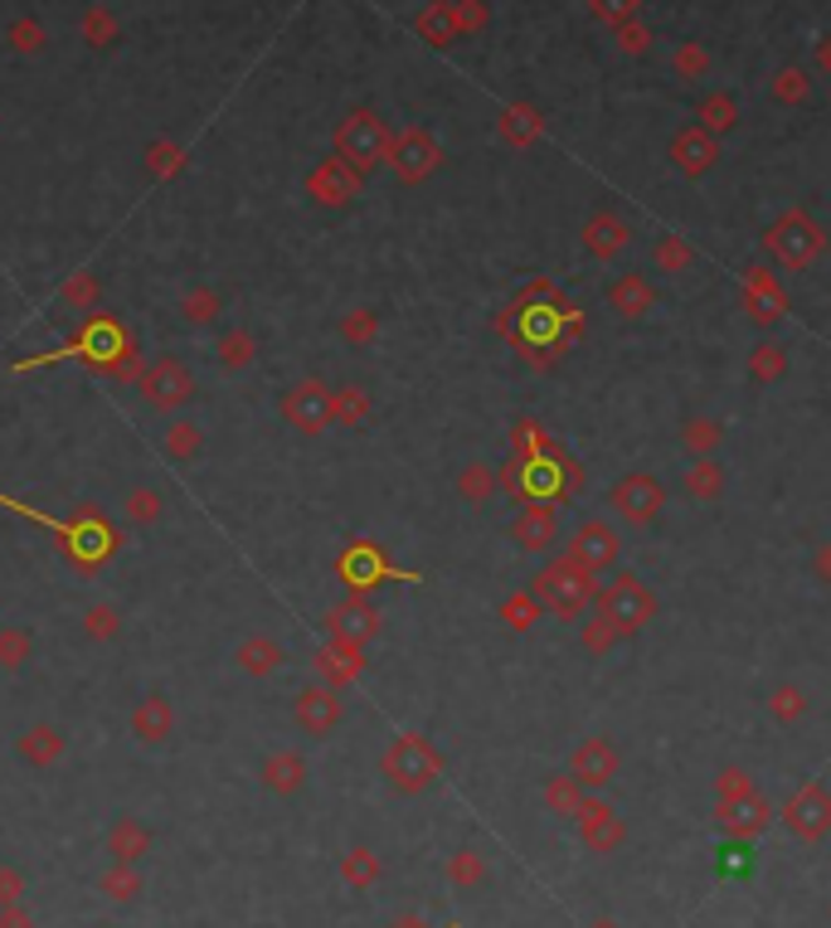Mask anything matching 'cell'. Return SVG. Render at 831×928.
Segmentation results:
<instances>
[{
    "label": "cell",
    "mask_w": 831,
    "mask_h": 928,
    "mask_svg": "<svg viewBox=\"0 0 831 928\" xmlns=\"http://www.w3.org/2000/svg\"><path fill=\"white\" fill-rule=\"evenodd\" d=\"M764 249L774 253V263H783V268H807L817 253L827 249V233L817 229L812 219L802 215V209H792V215H783V219L768 225Z\"/></svg>",
    "instance_id": "obj_4"
},
{
    "label": "cell",
    "mask_w": 831,
    "mask_h": 928,
    "mask_svg": "<svg viewBox=\"0 0 831 928\" xmlns=\"http://www.w3.org/2000/svg\"><path fill=\"white\" fill-rule=\"evenodd\" d=\"M768 710H774L778 724H798L802 714H807V696H802L798 686H778L774 696H768Z\"/></svg>",
    "instance_id": "obj_40"
},
{
    "label": "cell",
    "mask_w": 831,
    "mask_h": 928,
    "mask_svg": "<svg viewBox=\"0 0 831 928\" xmlns=\"http://www.w3.org/2000/svg\"><path fill=\"white\" fill-rule=\"evenodd\" d=\"M706 127H715V132H724V127H734V108L724 98L715 102H706Z\"/></svg>",
    "instance_id": "obj_47"
},
{
    "label": "cell",
    "mask_w": 831,
    "mask_h": 928,
    "mask_svg": "<svg viewBox=\"0 0 831 928\" xmlns=\"http://www.w3.org/2000/svg\"><path fill=\"white\" fill-rule=\"evenodd\" d=\"M341 336H346V346H374V336H380V316H374L370 307H356V312H346V321H341Z\"/></svg>",
    "instance_id": "obj_37"
},
{
    "label": "cell",
    "mask_w": 831,
    "mask_h": 928,
    "mask_svg": "<svg viewBox=\"0 0 831 928\" xmlns=\"http://www.w3.org/2000/svg\"><path fill=\"white\" fill-rule=\"evenodd\" d=\"M817 64H822L827 74H831V40H822V44H817Z\"/></svg>",
    "instance_id": "obj_54"
},
{
    "label": "cell",
    "mask_w": 831,
    "mask_h": 928,
    "mask_svg": "<svg viewBox=\"0 0 831 928\" xmlns=\"http://www.w3.org/2000/svg\"><path fill=\"white\" fill-rule=\"evenodd\" d=\"M608 506H613V515L623 525L642 531V525H652L661 515L666 491H661V481L652 477V472H627V477L613 481V491H608Z\"/></svg>",
    "instance_id": "obj_5"
},
{
    "label": "cell",
    "mask_w": 831,
    "mask_h": 928,
    "mask_svg": "<svg viewBox=\"0 0 831 928\" xmlns=\"http://www.w3.org/2000/svg\"><path fill=\"white\" fill-rule=\"evenodd\" d=\"M239 662H243V672L267 676V672H277L283 652H277V642H273V637H249V642L239 647Z\"/></svg>",
    "instance_id": "obj_34"
},
{
    "label": "cell",
    "mask_w": 831,
    "mask_h": 928,
    "mask_svg": "<svg viewBox=\"0 0 831 928\" xmlns=\"http://www.w3.org/2000/svg\"><path fill=\"white\" fill-rule=\"evenodd\" d=\"M623 837H627L623 817L608 803H599V797H589V807H583V817H579V841L589 845L593 855H613L617 845H623Z\"/></svg>",
    "instance_id": "obj_15"
},
{
    "label": "cell",
    "mask_w": 831,
    "mask_h": 928,
    "mask_svg": "<svg viewBox=\"0 0 831 928\" xmlns=\"http://www.w3.org/2000/svg\"><path fill=\"white\" fill-rule=\"evenodd\" d=\"M579 642H583V652H589V656H608V652L617 647V642H623V632H617L613 622L599 613V618H589V622L579 627Z\"/></svg>",
    "instance_id": "obj_36"
},
{
    "label": "cell",
    "mask_w": 831,
    "mask_h": 928,
    "mask_svg": "<svg viewBox=\"0 0 831 928\" xmlns=\"http://www.w3.org/2000/svg\"><path fill=\"white\" fill-rule=\"evenodd\" d=\"M783 821H788V831L798 841H807V845L827 841V831H831V793L822 788V783H802V788L783 803Z\"/></svg>",
    "instance_id": "obj_7"
},
{
    "label": "cell",
    "mask_w": 831,
    "mask_h": 928,
    "mask_svg": "<svg viewBox=\"0 0 831 928\" xmlns=\"http://www.w3.org/2000/svg\"><path fill=\"white\" fill-rule=\"evenodd\" d=\"M608 302H613L617 316L637 321V316H647L652 307H657V292H652V282L642 277V273H623L613 287H608Z\"/></svg>",
    "instance_id": "obj_20"
},
{
    "label": "cell",
    "mask_w": 831,
    "mask_h": 928,
    "mask_svg": "<svg viewBox=\"0 0 831 928\" xmlns=\"http://www.w3.org/2000/svg\"><path fill=\"white\" fill-rule=\"evenodd\" d=\"M599 613L613 622L623 637H632V632H642L652 618H657V593H652L637 574L623 569V574H613V579L599 589Z\"/></svg>",
    "instance_id": "obj_3"
},
{
    "label": "cell",
    "mask_w": 831,
    "mask_h": 928,
    "mask_svg": "<svg viewBox=\"0 0 831 928\" xmlns=\"http://www.w3.org/2000/svg\"><path fill=\"white\" fill-rule=\"evenodd\" d=\"M593 579L599 574L589 569V564H579L565 549V555H555L549 564H540L535 569V579H531V593L545 603V613H555V618H579L583 608H589V598H593Z\"/></svg>",
    "instance_id": "obj_2"
},
{
    "label": "cell",
    "mask_w": 831,
    "mask_h": 928,
    "mask_svg": "<svg viewBox=\"0 0 831 928\" xmlns=\"http://www.w3.org/2000/svg\"><path fill=\"white\" fill-rule=\"evenodd\" d=\"M686 496L700 501V506H710V501L724 496V467L715 457H690L686 467Z\"/></svg>",
    "instance_id": "obj_24"
},
{
    "label": "cell",
    "mask_w": 831,
    "mask_h": 928,
    "mask_svg": "<svg viewBox=\"0 0 831 928\" xmlns=\"http://www.w3.org/2000/svg\"><path fill=\"white\" fill-rule=\"evenodd\" d=\"M671 156L686 175H706L710 166H715V137L710 132H681L671 146Z\"/></svg>",
    "instance_id": "obj_25"
},
{
    "label": "cell",
    "mask_w": 831,
    "mask_h": 928,
    "mask_svg": "<svg viewBox=\"0 0 831 928\" xmlns=\"http://www.w3.org/2000/svg\"><path fill=\"white\" fill-rule=\"evenodd\" d=\"M356 190H360V171L350 166V161H326V166L311 175V195L321 199V205H346Z\"/></svg>",
    "instance_id": "obj_21"
},
{
    "label": "cell",
    "mask_w": 831,
    "mask_h": 928,
    "mask_svg": "<svg viewBox=\"0 0 831 928\" xmlns=\"http://www.w3.org/2000/svg\"><path fill=\"white\" fill-rule=\"evenodd\" d=\"M740 307L748 312L754 326H778L788 316V292H783L778 273L768 268H748L744 273V287H740Z\"/></svg>",
    "instance_id": "obj_9"
},
{
    "label": "cell",
    "mask_w": 831,
    "mask_h": 928,
    "mask_svg": "<svg viewBox=\"0 0 831 928\" xmlns=\"http://www.w3.org/2000/svg\"><path fill=\"white\" fill-rule=\"evenodd\" d=\"M583 243H589L593 258H617L632 243V229L617 215H593L589 225H583Z\"/></svg>",
    "instance_id": "obj_22"
},
{
    "label": "cell",
    "mask_w": 831,
    "mask_h": 928,
    "mask_svg": "<svg viewBox=\"0 0 831 928\" xmlns=\"http://www.w3.org/2000/svg\"><path fill=\"white\" fill-rule=\"evenodd\" d=\"M778 98H802V74H778Z\"/></svg>",
    "instance_id": "obj_51"
},
{
    "label": "cell",
    "mask_w": 831,
    "mask_h": 928,
    "mask_svg": "<svg viewBox=\"0 0 831 928\" xmlns=\"http://www.w3.org/2000/svg\"><path fill=\"white\" fill-rule=\"evenodd\" d=\"M545 613V603L535 593H506L501 598V622H506L511 632H531L535 622H540Z\"/></svg>",
    "instance_id": "obj_32"
},
{
    "label": "cell",
    "mask_w": 831,
    "mask_h": 928,
    "mask_svg": "<svg viewBox=\"0 0 831 928\" xmlns=\"http://www.w3.org/2000/svg\"><path fill=\"white\" fill-rule=\"evenodd\" d=\"M589 928H623V924H617V919H593Z\"/></svg>",
    "instance_id": "obj_55"
},
{
    "label": "cell",
    "mask_w": 831,
    "mask_h": 928,
    "mask_svg": "<svg viewBox=\"0 0 831 928\" xmlns=\"http://www.w3.org/2000/svg\"><path fill=\"white\" fill-rule=\"evenodd\" d=\"M569 555L579 564H589L593 574H603L617 564V555H623V539H617V531L608 521H579L569 535Z\"/></svg>",
    "instance_id": "obj_12"
},
{
    "label": "cell",
    "mask_w": 831,
    "mask_h": 928,
    "mask_svg": "<svg viewBox=\"0 0 831 928\" xmlns=\"http://www.w3.org/2000/svg\"><path fill=\"white\" fill-rule=\"evenodd\" d=\"M715 821H720V831L724 837H734V841H758L768 827H774V807L764 803V793H744V797H734V803H715Z\"/></svg>",
    "instance_id": "obj_10"
},
{
    "label": "cell",
    "mask_w": 831,
    "mask_h": 928,
    "mask_svg": "<svg viewBox=\"0 0 831 928\" xmlns=\"http://www.w3.org/2000/svg\"><path fill=\"white\" fill-rule=\"evenodd\" d=\"M365 418H370V394L360 384H341L336 390V423L341 428H360Z\"/></svg>",
    "instance_id": "obj_35"
},
{
    "label": "cell",
    "mask_w": 831,
    "mask_h": 928,
    "mask_svg": "<svg viewBox=\"0 0 831 928\" xmlns=\"http://www.w3.org/2000/svg\"><path fill=\"white\" fill-rule=\"evenodd\" d=\"M263 778L273 793H297L302 778H307V763H302L297 754H273L263 763Z\"/></svg>",
    "instance_id": "obj_31"
},
{
    "label": "cell",
    "mask_w": 831,
    "mask_h": 928,
    "mask_svg": "<svg viewBox=\"0 0 831 928\" xmlns=\"http://www.w3.org/2000/svg\"><path fill=\"white\" fill-rule=\"evenodd\" d=\"M166 724H171V714L161 710V705H151V710L142 714V730H146V734H161V730H166Z\"/></svg>",
    "instance_id": "obj_50"
},
{
    "label": "cell",
    "mask_w": 831,
    "mask_h": 928,
    "mask_svg": "<svg viewBox=\"0 0 831 928\" xmlns=\"http://www.w3.org/2000/svg\"><path fill=\"white\" fill-rule=\"evenodd\" d=\"M171 448H175V452H195V433H190V423H181V433L171 438Z\"/></svg>",
    "instance_id": "obj_52"
},
{
    "label": "cell",
    "mask_w": 831,
    "mask_h": 928,
    "mask_svg": "<svg viewBox=\"0 0 831 928\" xmlns=\"http://www.w3.org/2000/svg\"><path fill=\"white\" fill-rule=\"evenodd\" d=\"M384 574H390V564H384V555L374 545H365V539H360V545H350L346 555H341V579L350 583V589H374V583H384Z\"/></svg>",
    "instance_id": "obj_19"
},
{
    "label": "cell",
    "mask_w": 831,
    "mask_h": 928,
    "mask_svg": "<svg viewBox=\"0 0 831 928\" xmlns=\"http://www.w3.org/2000/svg\"><path fill=\"white\" fill-rule=\"evenodd\" d=\"M593 10L608 15V20H627L632 10H637V0H593Z\"/></svg>",
    "instance_id": "obj_48"
},
{
    "label": "cell",
    "mask_w": 831,
    "mask_h": 928,
    "mask_svg": "<svg viewBox=\"0 0 831 928\" xmlns=\"http://www.w3.org/2000/svg\"><path fill=\"white\" fill-rule=\"evenodd\" d=\"M380 608L365 603V598H346L341 608H331V618H326V627H331V637L336 642H356V647H365V642L380 632Z\"/></svg>",
    "instance_id": "obj_16"
},
{
    "label": "cell",
    "mask_w": 831,
    "mask_h": 928,
    "mask_svg": "<svg viewBox=\"0 0 831 928\" xmlns=\"http://www.w3.org/2000/svg\"><path fill=\"white\" fill-rule=\"evenodd\" d=\"M219 356H225V365H249V360H253V340L243 336V331H233V336H225Z\"/></svg>",
    "instance_id": "obj_45"
},
{
    "label": "cell",
    "mask_w": 831,
    "mask_h": 928,
    "mask_svg": "<svg viewBox=\"0 0 831 928\" xmlns=\"http://www.w3.org/2000/svg\"><path fill=\"white\" fill-rule=\"evenodd\" d=\"M390 132H384V122L374 112H350L341 122V132H336V146H341V161H350L360 175H365L374 161L390 156Z\"/></svg>",
    "instance_id": "obj_6"
},
{
    "label": "cell",
    "mask_w": 831,
    "mask_h": 928,
    "mask_svg": "<svg viewBox=\"0 0 831 928\" xmlns=\"http://www.w3.org/2000/svg\"><path fill=\"white\" fill-rule=\"evenodd\" d=\"M511 452H516V457H545L555 448H549V433L535 418H516V423H511Z\"/></svg>",
    "instance_id": "obj_33"
},
{
    "label": "cell",
    "mask_w": 831,
    "mask_h": 928,
    "mask_svg": "<svg viewBox=\"0 0 831 928\" xmlns=\"http://www.w3.org/2000/svg\"><path fill=\"white\" fill-rule=\"evenodd\" d=\"M720 871L724 875H748L754 871V855H748V841H730L720 851Z\"/></svg>",
    "instance_id": "obj_43"
},
{
    "label": "cell",
    "mask_w": 831,
    "mask_h": 928,
    "mask_svg": "<svg viewBox=\"0 0 831 928\" xmlns=\"http://www.w3.org/2000/svg\"><path fill=\"white\" fill-rule=\"evenodd\" d=\"M346 705H341V690L336 686H307L297 696V720L307 734H331L336 724H341Z\"/></svg>",
    "instance_id": "obj_17"
},
{
    "label": "cell",
    "mask_w": 831,
    "mask_h": 928,
    "mask_svg": "<svg viewBox=\"0 0 831 928\" xmlns=\"http://www.w3.org/2000/svg\"><path fill=\"white\" fill-rule=\"evenodd\" d=\"M496 481H501V491H506V496H525V457L511 452V462L496 467Z\"/></svg>",
    "instance_id": "obj_44"
},
{
    "label": "cell",
    "mask_w": 831,
    "mask_h": 928,
    "mask_svg": "<svg viewBox=\"0 0 831 928\" xmlns=\"http://www.w3.org/2000/svg\"><path fill=\"white\" fill-rule=\"evenodd\" d=\"M748 374H754L758 384H778L783 374H788V346H778V340H758V346L748 350Z\"/></svg>",
    "instance_id": "obj_27"
},
{
    "label": "cell",
    "mask_w": 831,
    "mask_h": 928,
    "mask_svg": "<svg viewBox=\"0 0 831 928\" xmlns=\"http://www.w3.org/2000/svg\"><path fill=\"white\" fill-rule=\"evenodd\" d=\"M501 491V481H496V467H486V462H467L462 467V477H458V496L467 501V506H486L491 496Z\"/></svg>",
    "instance_id": "obj_26"
},
{
    "label": "cell",
    "mask_w": 831,
    "mask_h": 928,
    "mask_svg": "<svg viewBox=\"0 0 831 928\" xmlns=\"http://www.w3.org/2000/svg\"><path fill=\"white\" fill-rule=\"evenodd\" d=\"M424 34H428L433 44H448L452 40V15H448V10H428V15H424Z\"/></svg>",
    "instance_id": "obj_46"
},
{
    "label": "cell",
    "mask_w": 831,
    "mask_h": 928,
    "mask_svg": "<svg viewBox=\"0 0 831 928\" xmlns=\"http://www.w3.org/2000/svg\"><path fill=\"white\" fill-rule=\"evenodd\" d=\"M690 263H696V249H690L681 233H666V239L657 243V268H661V273H686Z\"/></svg>",
    "instance_id": "obj_39"
},
{
    "label": "cell",
    "mask_w": 831,
    "mask_h": 928,
    "mask_svg": "<svg viewBox=\"0 0 831 928\" xmlns=\"http://www.w3.org/2000/svg\"><path fill=\"white\" fill-rule=\"evenodd\" d=\"M146 394L156 399V404H181V399L190 394V374L166 360V365H156V374L146 380Z\"/></svg>",
    "instance_id": "obj_30"
},
{
    "label": "cell",
    "mask_w": 831,
    "mask_h": 928,
    "mask_svg": "<svg viewBox=\"0 0 831 928\" xmlns=\"http://www.w3.org/2000/svg\"><path fill=\"white\" fill-rule=\"evenodd\" d=\"M511 539H516L525 555H545V549H555L559 545V511H555V501H531V506L516 515V525H511Z\"/></svg>",
    "instance_id": "obj_13"
},
{
    "label": "cell",
    "mask_w": 831,
    "mask_h": 928,
    "mask_svg": "<svg viewBox=\"0 0 831 928\" xmlns=\"http://www.w3.org/2000/svg\"><path fill=\"white\" fill-rule=\"evenodd\" d=\"M316 676H321V686H350V680H360V672H365V647H356V642H336L331 637V647L326 652H316Z\"/></svg>",
    "instance_id": "obj_18"
},
{
    "label": "cell",
    "mask_w": 831,
    "mask_h": 928,
    "mask_svg": "<svg viewBox=\"0 0 831 928\" xmlns=\"http://www.w3.org/2000/svg\"><path fill=\"white\" fill-rule=\"evenodd\" d=\"M720 443H724V423L720 418H690L681 428V448L690 457H715Z\"/></svg>",
    "instance_id": "obj_28"
},
{
    "label": "cell",
    "mask_w": 831,
    "mask_h": 928,
    "mask_svg": "<svg viewBox=\"0 0 831 928\" xmlns=\"http://www.w3.org/2000/svg\"><path fill=\"white\" fill-rule=\"evenodd\" d=\"M827 919H831V904H827Z\"/></svg>",
    "instance_id": "obj_56"
},
{
    "label": "cell",
    "mask_w": 831,
    "mask_h": 928,
    "mask_svg": "<svg viewBox=\"0 0 831 928\" xmlns=\"http://www.w3.org/2000/svg\"><path fill=\"white\" fill-rule=\"evenodd\" d=\"M623 50H647V34H642V30H623Z\"/></svg>",
    "instance_id": "obj_53"
},
{
    "label": "cell",
    "mask_w": 831,
    "mask_h": 928,
    "mask_svg": "<svg viewBox=\"0 0 831 928\" xmlns=\"http://www.w3.org/2000/svg\"><path fill=\"white\" fill-rule=\"evenodd\" d=\"M535 132H540V117H535L531 108H511L506 117H501V137H506L511 146H531Z\"/></svg>",
    "instance_id": "obj_38"
},
{
    "label": "cell",
    "mask_w": 831,
    "mask_h": 928,
    "mask_svg": "<svg viewBox=\"0 0 831 928\" xmlns=\"http://www.w3.org/2000/svg\"><path fill=\"white\" fill-rule=\"evenodd\" d=\"M569 773L589 793H599V788H608V783L617 778V749L608 744V739H583V744L569 754Z\"/></svg>",
    "instance_id": "obj_14"
},
{
    "label": "cell",
    "mask_w": 831,
    "mask_h": 928,
    "mask_svg": "<svg viewBox=\"0 0 831 928\" xmlns=\"http://www.w3.org/2000/svg\"><path fill=\"white\" fill-rule=\"evenodd\" d=\"M394 166V175L408 185H418V181H428L433 171H438V161H442V151H438V141H433L428 132H404V137H394L390 141V156H384Z\"/></svg>",
    "instance_id": "obj_11"
},
{
    "label": "cell",
    "mask_w": 831,
    "mask_h": 928,
    "mask_svg": "<svg viewBox=\"0 0 831 928\" xmlns=\"http://www.w3.org/2000/svg\"><path fill=\"white\" fill-rule=\"evenodd\" d=\"M812 574H817L822 583H831V539H827V545H817V555H812Z\"/></svg>",
    "instance_id": "obj_49"
},
{
    "label": "cell",
    "mask_w": 831,
    "mask_h": 928,
    "mask_svg": "<svg viewBox=\"0 0 831 928\" xmlns=\"http://www.w3.org/2000/svg\"><path fill=\"white\" fill-rule=\"evenodd\" d=\"M744 793H754V778H748L744 768H720V778H715V803H734V797H744Z\"/></svg>",
    "instance_id": "obj_42"
},
{
    "label": "cell",
    "mask_w": 831,
    "mask_h": 928,
    "mask_svg": "<svg viewBox=\"0 0 831 928\" xmlns=\"http://www.w3.org/2000/svg\"><path fill=\"white\" fill-rule=\"evenodd\" d=\"M380 875H384V865H380V855H374L370 845H356V851H346V861H341V880H346L350 889H370Z\"/></svg>",
    "instance_id": "obj_29"
},
{
    "label": "cell",
    "mask_w": 831,
    "mask_h": 928,
    "mask_svg": "<svg viewBox=\"0 0 831 928\" xmlns=\"http://www.w3.org/2000/svg\"><path fill=\"white\" fill-rule=\"evenodd\" d=\"M545 807L555 817H573V821H579L583 807H589V788H583L573 773H555V778L545 783Z\"/></svg>",
    "instance_id": "obj_23"
},
{
    "label": "cell",
    "mask_w": 831,
    "mask_h": 928,
    "mask_svg": "<svg viewBox=\"0 0 831 928\" xmlns=\"http://www.w3.org/2000/svg\"><path fill=\"white\" fill-rule=\"evenodd\" d=\"M482 875H486V865H482V855L477 851H458L448 861V880L458 889H472V885H482Z\"/></svg>",
    "instance_id": "obj_41"
},
{
    "label": "cell",
    "mask_w": 831,
    "mask_h": 928,
    "mask_svg": "<svg viewBox=\"0 0 831 928\" xmlns=\"http://www.w3.org/2000/svg\"><path fill=\"white\" fill-rule=\"evenodd\" d=\"M283 418L297 433H321L326 423H336V390H326L321 380L292 384L287 399H283Z\"/></svg>",
    "instance_id": "obj_8"
},
{
    "label": "cell",
    "mask_w": 831,
    "mask_h": 928,
    "mask_svg": "<svg viewBox=\"0 0 831 928\" xmlns=\"http://www.w3.org/2000/svg\"><path fill=\"white\" fill-rule=\"evenodd\" d=\"M380 773H384V783H390L394 793L418 797V793H428L433 783H438V773H442V754L428 744L424 734L404 730V734H394L390 744H384V754H380Z\"/></svg>",
    "instance_id": "obj_1"
}]
</instances>
